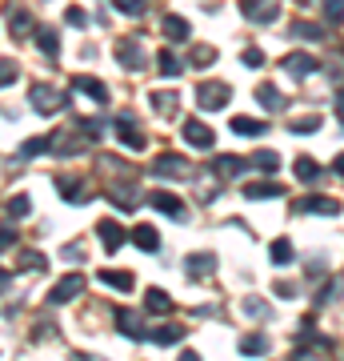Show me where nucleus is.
Wrapping results in <instances>:
<instances>
[{"mask_svg": "<svg viewBox=\"0 0 344 361\" xmlns=\"http://www.w3.org/2000/svg\"><path fill=\"white\" fill-rule=\"evenodd\" d=\"M52 153L77 157L80 153V137H77V133H52Z\"/></svg>", "mask_w": 344, "mask_h": 361, "instance_id": "27", "label": "nucleus"}, {"mask_svg": "<svg viewBox=\"0 0 344 361\" xmlns=\"http://www.w3.org/2000/svg\"><path fill=\"white\" fill-rule=\"evenodd\" d=\"M336 297H344V281L340 277H332L324 289H320V297H317V305H329V301H336Z\"/></svg>", "mask_w": 344, "mask_h": 361, "instance_id": "40", "label": "nucleus"}, {"mask_svg": "<svg viewBox=\"0 0 344 361\" xmlns=\"http://www.w3.org/2000/svg\"><path fill=\"white\" fill-rule=\"evenodd\" d=\"M148 205L160 209V213H165V217H172V221H189L184 201H180L177 193H168V189H153V193H148Z\"/></svg>", "mask_w": 344, "mask_h": 361, "instance_id": "5", "label": "nucleus"}, {"mask_svg": "<svg viewBox=\"0 0 344 361\" xmlns=\"http://www.w3.org/2000/svg\"><path fill=\"white\" fill-rule=\"evenodd\" d=\"M113 8H116V13H125V16H141L144 13V0H113Z\"/></svg>", "mask_w": 344, "mask_h": 361, "instance_id": "44", "label": "nucleus"}, {"mask_svg": "<svg viewBox=\"0 0 344 361\" xmlns=\"http://www.w3.org/2000/svg\"><path fill=\"white\" fill-rule=\"evenodd\" d=\"M52 149V137H32V141H25V149H20V157H40Z\"/></svg>", "mask_w": 344, "mask_h": 361, "instance_id": "42", "label": "nucleus"}, {"mask_svg": "<svg viewBox=\"0 0 344 361\" xmlns=\"http://www.w3.org/2000/svg\"><path fill=\"white\" fill-rule=\"evenodd\" d=\"M56 193H60L68 205H89L92 201V189L80 185V177H56Z\"/></svg>", "mask_w": 344, "mask_h": 361, "instance_id": "11", "label": "nucleus"}, {"mask_svg": "<svg viewBox=\"0 0 344 361\" xmlns=\"http://www.w3.org/2000/svg\"><path fill=\"white\" fill-rule=\"evenodd\" d=\"M320 8H324V20L329 25H344V0H324Z\"/></svg>", "mask_w": 344, "mask_h": 361, "instance_id": "41", "label": "nucleus"}, {"mask_svg": "<svg viewBox=\"0 0 344 361\" xmlns=\"http://www.w3.org/2000/svg\"><path fill=\"white\" fill-rule=\"evenodd\" d=\"M332 173L344 180V153H336V161H332Z\"/></svg>", "mask_w": 344, "mask_h": 361, "instance_id": "55", "label": "nucleus"}, {"mask_svg": "<svg viewBox=\"0 0 344 361\" xmlns=\"http://www.w3.org/2000/svg\"><path fill=\"white\" fill-rule=\"evenodd\" d=\"M241 169H244V161H241V157H229V153L212 157V173H217L220 180H232V177H241Z\"/></svg>", "mask_w": 344, "mask_h": 361, "instance_id": "23", "label": "nucleus"}, {"mask_svg": "<svg viewBox=\"0 0 344 361\" xmlns=\"http://www.w3.org/2000/svg\"><path fill=\"white\" fill-rule=\"evenodd\" d=\"M0 77H4V85H13V80H16V65H13V61H4V68H0Z\"/></svg>", "mask_w": 344, "mask_h": 361, "instance_id": "51", "label": "nucleus"}, {"mask_svg": "<svg viewBox=\"0 0 344 361\" xmlns=\"http://www.w3.org/2000/svg\"><path fill=\"white\" fill-rule=\"evenodd\" d=\"M72 361H104V357H92V353H72Z\"/></svg>", "mask_w": 344, "mask_h": 361, "instance_id": "57", "label": "nucleus"}, {"mask_svg": "<svg viewBox=\"0 0 344 361\" xmlns=\"http://www.w3.org/2000/svg\"><path fill=\"white\" fill-rule=\"evenodd\" d=\"M8 32L20 40V37H28V32H37V25H32V16L28 13H8Z\"/></svg>", "mask_w": 344, "mask_h": 361, "instance_id": "33", "label": "nucleus"}, {"mask_svg": "<svg viewBox=\"0 0 344 361\" xmlns=\"http://www.w3.org/2000/svg\"><path fill=\"white\" fill-rule=\"evenodd\" d=\"M241 13L253 25H272L281 16V0H241Z\"/></svg>", "mask_w": 344, "mask_h": 361, "instance_id": "3", "label": "nucleus"}, {"mask_svg": "<svg viewBox=\"0 0 344 361\" xmlns=\"http://www.w3.org/2000/svg\"><path fill=\"white\" fill-rule=\"evenodd\" d=\"M180 137H184L192 149H212V145H217V133L208 129L204 121H196V116H189V121L180 125Z\"/></svg>", "mask_w": 344, "mask_h": 361, "instance_id": "6", "label": "nucleus"}, {"mask_svg": "<svg viewBox=\"0 0 344 361\" xmlns=\"http://www.w3.org/2000/svg\"><path fill=\"white\" fill-rule=\"evenodd\" d=\"M156 68H160V77L172 80V77H180V73H184V61H180V56H177L172 49H165L160 56H156Z\"/></svg>", "mask_w": 344, "mask_h": 361, "instance_id": "28", "label": "nucleus"}, {"mask_svg": "<svg viewBox=\"0 0 344 361\" xmlns=\"http://www.w3.org/2000/svg\"><path fill=\"white\" fill-rule=\"evenodd\" d=\"M229 129L236 133V137H260V133H265L268 125H265V121H253V116H232Z\"/></svg>", "mask_w": 344, "mask_h": 361, "instance_id": "26", "label": "nucleus"}, {"mask_svg": "<svg viewBox=\"0 0 344 361\" xmlns=\"http://www.w3.org/2000/svg\"><path fill=\"white\" fill-rule=\"evenodd\" d=\"M184 173H189V161L177 153H165L153 161V177H184Z\"/></svg>", "mask_w": 344, "mask_h": 361, "instance_id": "14", "label": "nucleus"}, {"mask_svg": "<svg viewBox=\"0 0 344 361\" xmlns=\"http://www.w3.org/2000/svg\"><path fill=\"white\" fill-rule=\"evenodd\" d=\"M113 317H116V329H120L128 341H144V337H148V329H144V317H141L136 310H116Z\"/></svg>", "mask_w": 344, "mask_h": 361, "instance_id": "10", "label": "nucleus"}, {"mask_svg": "<svg viewBox=\"0 0 344 361\" xmlns=\"http://www.w3.org/2000/svg\"><path fill=\"white\" fill-rule=\"evenodd\" d=\"M132 245L136 249H144V253H160V233L153 229V225H136V229H132Z\"/></svg>", "mask_w": 344, "mask_h": 361, "instance_id": "20", "label": "nucleus"}, {"mask_svg": "<svg viewBox=\"0 0 344 361\" xmlns=\"http://www.w3.org/2000/svg\"><path fill=\"white\" fill-rule=\"evenodd\" d=\"M84 293V277L80 273H68V277H60V281L52 285V293H49V305H68L72 297Z\"/></svg>", "mask_w": 344, "mask_h": 361, "instance_id": "8", "label": "nucleus"}, {"mask_svg": "<svg viewBox=\"0 0 344 361\" xmlns=\"http://www.w3.org/2000/svg\"><path fill=\"white\" fill-rule=\"evenodd\" d=\"M253 165L265 169V173H276L281 169V157L272 153V149H260V153H253Z\"/></svg>", "mask_w": 344, "mask_h": 361, "instance_id": "39", "label": "nucleus"}, {"mask_svg": "<svg viewBox=\"0 0 344 361\" xmlns=\"http://www.w3.org/2000/svg\"><path fill=\"white\" fill-rule=\"evenodd\" d=\"M64 20H68L72 28H84V25H89V13H84V8H68V13H64Z\"/></svg>", "mask_w": 344, "mask_h": 361, "instance_id": "46", "label": "nucleus"}, {"mask_svg": "<svg viewBox=\"0 0 344 361\" xmlns=\"http://www.w3.org/2000/svg\"><path fill=\"white\" fill-rule=\"evenodd\" d=\"M113 129H116V137L125 141V149H144V129L136 125V116L132 113H120L113 121Z\"/></svg>", "mask_w": 344, "mask_h": 361, "instance_id": "7", "label": "nucleus"}, {"mask_svg": "<svg viewBox=\"0 0 344 361\" xmlns=\"http://www.w3.org/2000/svg\"><path fill=\"white\" fill-rule=\"evenodd\" d=\"M241 313H244V317H253V322H265L272 310H268V301H260V297H244V301H241Z\"/></svg>", "mask_w": 344, "mask_h": 361, "instance_id": "34", "label": "nucleus"}, {"mask_svg": "<svg viewBox=\"0 0 344 361\" xmlns=\"http://www.w3.org/2000/svg\"><path fill=\"white\" fill-rule=\"evenodd\" d=\"M293 213H312V217H336L340 213V201L336 197H324V193H312V197H300L293 205Z\"/></svg>", "mask_w": 344, "mask_h": 361, "instance_id": "4", "label": "nucleus"}, {"mask_svg": "<svg viewBox=\"0 0 344 361\" xmlns=\"http://www.w3.org/2000/svg\"><path fill=\"white\" fill-rule=\"evenodd\" d=\"M64 261H84V249H77V245H64Z\"/></svg>", "mask_w": 344, "mask_h": 361, "instance_id": "52", "label": "nucleus"}, {"mask_svg": "<svg viewBox=\"0 0 344 361\" xmlns=\"http://www.w3.org/2000/svg\"><path fill=\"white\" fill-rule=\"evenodd\" d=\"M96 277H101L108 289H116V293H132V289H136V281H132V273L128 269H101Z\"/></svg>", "mask_w": 344, "mask_h": 361, "instance_id": "18", "label": "nucleus"}, {"mask_svg": "<svg viewBox=\"0 0 344 361\" xmlns=\"http://www.w3.org/2000/svg\"><path fill=\"white\" fill-rule=\"evenodd\" d=\"M332 104H336V116L344 121V89H336V97H332Z\"/></svg>", "mask_w": 344, "mask_h": 361, "instance_id": "54", "label": "nucleus"}, {"mask_svg": "<svg viewBox=\"0 0 344 361\" xmlns=\"http://www.w3.org/2000/svg\"><path fill=\"white\" fill-rule=\"evenodd\" d=\"M229 101H232V85H224V80H204V85H196V104L208 109V113L224 109Z\"/></svg>", "mask_w": 344, "mask_h": 361, "instance_id": "1", "label": "nucleus"}, {"mask_svg": "<svg viewBox=\"0 0 344 361\" xmlns=\"http://www.w3.org/2000/svg\"><path fill=\"white\" fill-rule=\"evenodd\" d=\"M293 173L300 180H317L320 177V165L312 161V157H296V165H293Z\"/></svg>", "mask_w": 344, "mask_h": 361, "instance_id": "36", "label": "nucleus"}, {"mask_svg": "<svg viewBox=\"0 0 344 361\" xmlns=\"http://www.w3.org/2000/svg\"><path fill=\"white\" fill-rule=\"evenodd\" d=\"M293 37H300V40H324V28L300 20V25H293Z\"/></svg>", "mask_w": 344, "mask_h": 361, "instance_id": "43", "label": "nucleus"}, {"mask_svg": "<svg viewBox=\"0 0 344 361\" xmlns=\"http://www.w3.org/2000/svg\"><path fill=\"white\" fill-rule=\"evenodd\" d=\"M241 61H244L248 68H260V65H265V52H260V49H244Z\"/></svg>", "mask_w": 344, "mask_h": 361, "instance_id": "47", "label": "nucleus"}, {"mask_svg": "<svg viewBox=\"0 0 344 361\" xmlns=\"http://www.w3.org/2000/svg\"><path fill=\"white\" fill-rule=\"evenodd\" d=\"M72 89L84 92V97H92L96 104L108 101V89H104V80H96V77H72Z\"/></svg>", "mask_w": 344, "mask_h": 361, "instance_id": "22", "label": "nucleus"}, {"mask_svg": "<svg viewBox=\"0 0 344 361\" xmlns=\"http://www.w3.org/2000/svg\"><path fill=\"white\" fill-rule=\"evenodd\" d=\"M305 341V337H300ZM332 357V341L329 337H308L305 345L293 353V361H329Z\"/></svg>", "mask_w": 344, "mask_h": 361, "instance_id": "12", "label": "nucleus"}, {"mask_svg": "<svg viewBox=\"0 0 344 361\" xmlns=\"http://www.w3.org/2000/svg\"><path fill=\"white\" fill-rule=\"evenodd\" d=\"M108 197H113V205L132 209L136 201H141V189H136V180H116L113 189H108Z\"/></svg>", "mask_w": 344, "mask_h": 361, "instance_id": "17", "label": "nucleus"}, {"mask_svg": "<svg viewBox=\"0 0 344 361\" xmlns=\"http://www.w3.org/2000/svg\"><path fill=\"white\" fill-rule=\"evenodd\" d=\"M244 353V357H265L268 349H272V341H268L265 334H248V337H241V345H236Z\"/></svg>", "mask_w": 344, "mask_h": 361, "instance_id": "24", "label": "nucleus"}, {"mask_svg": "<svg viewBox=\"0 0 344 361\" xmlns=\"http://www.w3.org/2000/svg\"><path fill=\"white\" fill-rule=\"evenodd\" d=\"M180 361H200V353H196V349H184V353H180Z\"/></svg>", "mask_w": 344, "mask_h": 361, "instance_id": "56", "label": "nucleus"}, {"mask_svg": "<svg viewBox=\"0 0 344 361\" xmlns=\"http://www.w3.org/2000/svg\"><path fill=\"white\" fill-rule=\"evenodd\" d=\"M288 129H293L296 137H300V133H317V129H320V116H308V121H293Z\"/></svg>", "mask_w": 344, "mask_h": 361, "instance_id": "45", "label": "nucleus"}, {"mask_svg": "<svg viewBox=\"0 0 344 361\" xmlns=\"http://www.w3.org/2000/svg\"><path fill=\"white\" fill-rule=\"evenodd\" d=\"M153 109H156V113H177L180 97H177V92H153Z\"/></svg>", "mask_w": 344, "mask_h": 361, "instance_id": "38", "label": "nucleus"}, {"mask_svg": "<svg viewBox=\"0 0 344 361\" xmlns=\"http://www.w3.org/2000/svg\"><path fill=\"white\" fill-rule=\"evenodd\" d=\"M28 209H32V201H28V197L20 193V197H8L4 213H8V221H20V217H28Z\"/></svg>", "mask_w": 344, "mask_h": 361, "instance_id": "37", "label": "nucleus"}, {"mask_svg": "<svg viewBox=\"0 0 344 361\" xmlns=\"http://www.w3.org/2000/svg\"><path fill=\"white\" fill-rule=\"evenodd\" d=\"M256 101L265 104L268 113H276V109H284V92L272 89V85H260V89H256Z\"/></svg>", "mask_w": 344, "mask_h": 361, "instance_id": "32", "label": "nucleus"}, {"mask_svg": "<svg viewBox=\"0 0 344 361\" xmlns=\"http://www.w3.org/2000/svg\"><path fill=\"white\" fill-rule=\"evenodd\" d=\"M28 104L37 109V113H56V109H64L68 104V97H64L60 89H52V85H32V92H28Z\"/></svg>", "mask_w": 344, "mask_h": 361, "instance_id": "2", "label": "nucleus"}, {"mask_svg": "<svg viewBox=\"0 0 344 361\" xmlns=\"http://www.w3.org/2000/svg\"><path fill=\"white\" fill-rule=\"evenodd\" d=\"M217 56H220V52L212 49V44H196V49H192V56H189V65H196V68L217 65Z\"/></svg>", "mask_w": 344, "mask_h": 361, "instance_id": "35", "label": "nucleus"}, {"mask_svg": "<svg viewBox=\"0 0 344 361\" xmlns=\"http://www.w3.org/2000/svg\"><path fill=\"white\" fill-rule=\"evenodd\" d=\"M276 293H281V297H296V285L293 281H281V285H276Z\"/></svg>", "mask_w": 344, "mask_h": 361, "instance_id": "53", "label": "nucleus"}, {"mask_svg": "<svg viewBox=\"0 0 344 361\" xmlns=\"http://www.w3.org/2000/svg\"><path fill=\"white\" fill-rule=\"evenodd\" d=\"M180 337H184L180 325H156V329H148V341H153V345H177Z\"/></svg>", "mask_w": 344, "mask_h": 361, "instance_id": "29", "label": "nucleus"}, {"mask_svg": "<svg viewBox=\"0 0 344 361\" xmlns=\"http://www.w3.org/2000/svg\"><path fill=\"white\" fill-rule=\"evenodd\" d=\"M16 245V233H13V225H4V233H0V249H13Z\"/></svg>", "mask_w": 344, "mask_h": 361, "instance_id": "50", "label": "nucleus"}, {"mask_svg": "<svg viewBox=\"0 0 344 361\" xmlns=\"http://www.w3.org/2000/svg\"><path fill=\"white\" fill-rule=\"evenodd\" d=\"M244 197H248V201H268V197H284V185H276V180H253V185H244Z\"/></svg>", "mask_w": 344, "mask_h": 361, "instance_id": "21", "label": "nucleus"}, {"mask_svg": "<svg viewBox=\"0 0 344 361\" xmlns=\"http://www.w3.org/2000/svg\"><path fill=\"white\" fill-rule=\"evenodd\" d=\"M184 273H189L192 281H204V277L217 273V257H212V253H192V257L184 261Z\"/></svg>", "mask_w": 344, "mask_h": 361, "instance_id": "15", "label": "nucleus"}, {"mask_svg": "<svg viewBox=\"0 0 344 361\" xmlns=\"http://www.w3.org/2000/svg\"><path fill=\"white\" fill-rule=\"evenodd\" d=\"M80 129H84V137H101L104 121H92V116H89V121H80Z\"/></svg>", "mask_w": 344, "mask_h": 361, "instance_id": "49", "label": "nucleus"}, {"mask_svg": "<svg viewBox=\"0 0 344 361\" xmlns=\"http://www.w3.org/2000/svg\"><path fill=\"white\" fill-rule=\"evenodd\" d=\"M37 44H40V52H44L49 61H56V56H60V37H56L52 28H37Z\"/></svg>", "mask_w": 344, "mask_h": 361, "instance_id": "30", "label": "nucleus"}, {"mask_svg": "<svg viewBox=\"0 0 344 361\" xmlns=\"http://www.w3.org/2000/svg\"><path fill=\"white\" fill-rule=\"evenodd\" d=\"M116 61H120L128 73H141L144 68V44L136 37H125L120 44H116Z\"/></svg>", "mask_w": 344, "mask_h": 361, "instance_id": "9", "label": "nucleus"}, {"mask_svg": "<svg viewBox=\"0 0 344 361\" xmlns=\"http://www.w3.org/2000/svg\"><path fill=\"white\" fill-rule=\"evenodd\" d=\"M293 257H296V249H293L288 237H276V241L268 245V261H272V265H293Z\"/></svg>", "mask_w": 344, "mask_h": 361, "instance_id": "25", "label": "nucleus"}, {"mask_svg": "<svg viewBox=\"0 0 344 361\" xmlns=\"http://www.w3.org/2000/svg\"><path fill=\"white\" fill-rule=\"evenodd\" d=\"M20 269H44V257L40 253H20Z\"/></svg>", "mask_w": 344, "mask_h": 361, "instance_id": "48", "label": "nucleus"}, {"mask_svg": "<svg viewBox=\"0 0 344 361\" xmlns=\"http://www.w3.org/2000/svg\"><path fill=\"white\" fill-rule=\"evenodd\" d=\"M144 310L148 313H168L172 310V297H168L165 289H148V293H144Z\"/></svg>", "mask_w": 344, "mask_h": 361, "instance_id": "31", "label": "nucleus"}, {"mask_svg": "<svg viewBox=\"0 0 344 361\" xmlns=\"http://www.w3.org/2000/svg\"><path fill=\"white\" fill-rule=\"evenodd\" d=\"M96 237L104 241V249H108V253H116V249H125V241L132 237V233H125L113 217H104V221H96Z\"/></svg>", "mask_w": 344, "mask_h": 361, "instance_id": "13", "label": "nucleus"}, {"mask_svg": "<svg viewBox=\"0 0 344 361\" xmlns=\"http://www.w3.org/2000/svg\"><path fill=\"white\" fill-rule=\"evenodd\" d=\"M284 68H288V77H308V73L320 68V61L312 52H288V56H284Z\"/></svg>", "mask_w": 344, "mask_h": 361, "instance_id": "16", "label": "nucleus"}, {"mask_svg": "<svg viewBox=\"0 0 344 361\" xmlns=\"http://www.w3.org/2000/svg\"><path fill=\"white\" fill-rule=\"evenodd\" d=\"M160 32H165L168 40H177V44H180V40H189V37H192V25H189V20H184V16L168 13L165 20H160Z\"/></svg>", "mask_w": 344, "mask_h": 361, "instance_id": "19", "label": "nucleus"}]
</instances>
